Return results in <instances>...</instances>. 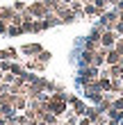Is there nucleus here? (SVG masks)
Instances as JSON below:
<instances>
[{
    "instance_id": "f257e3e1",
    "label": "nucleus",
    "mask_w": 123,
    "mask_h": 125,
    "mask_svg": "<svg viewBox=\"0 0 123 125\" xmlns=\"http://www.w3.org/2000/svg\"><path fill=\"white\" fill-rule=\"evenodd\" d=\"M100 77V68H96V66H80V73H78V84H91L96 82V80Z\"/></svg>"
},
{
    "instance_id": "f03ea898",
    "label": "nucleus",
    "mask_w": 123,
    "mask_h": 125,
    "mask_svg": "<svg viewBox=\"0 0 123 125\" xmlns=\"http://www.w3.org/2000/svg\"><path fill=\"white\" fill-rule=\"evenodd\" d=\"M82 89H84V95H87V98H89V100L93 102V105H100V100L105 98V93L98 89V84H96V82L87 84V86H82Z\"/></svg>"
},
{
    "instance_id": "7ed1b4c3",
    "label": "nucleus",
    "mask_w": 123,
    "mask_h": 125,
    "mask_svg": "<svg viewBox=\"0 0 123 125\" xmlns=\"http://www.w3.org/2000/svg\"><path fill=\"white\" fill-rule=\"evenodd\" d=\"M66 102H68V107H71V112H73L75 116H87V105L78 98V95H66Z\"/></svg>"
},
{
    "instance_id": "20e7f679",
    "label": "nucleus",
    "mask_w": 123,
    "mask_h": 125,
    "mask_svg": "<svg viewBox=\"0 0 123 125\" xmlns=\"http://www.w3.org/2000/svg\"><path fill=\"white\" fill-rule=\"evenodd\" d=\"M116 21H119V11H116V9H110V11H105L103 16H100V23H98V25H103L105 30H114Z\"/></svg>"
},
{
    "instance_id": "39448f33",
    "label": "nucleus",
    "mask_w": 123,
    "mask_h": 125,
    "mask_svg": "<svg viewBox=\"0 0 123 125\" xmlns=\"http://www.w3.org/2000/svg\"><path fill=\"white\" fill-rule=\"evenodd\" d=\"M27 11H30L34 18H46L48 14H50L48 5L43 2V0H41V2H32V5H27Z\"/></svg>"
},
{
    "instance_id": "423d86ee",
    "label": "nucleus",
    "mask_w": 123,
    "mask_h": 125,
    "mask_svg": "<svg viewBox=\"0 0 123 125\" xmlns=\"http://www.w3.org/2000/svg\"><path fill=\"white\" fill-rule=\"evenodd\" d=\"M116 41H119V34L114 32V30H105V32H103V36H100V46L107 48V50L114 48V43H116Z\"/></svg>"
},
{
    "instance_id": "0eeeda50",
    "label": "nucleus",
    "mask_w": 123,
    "mask_h": 125,
    "mask_svg": "<svg viewBox=\"0 0 123 125\" xmlns=\"http://www.w3.org/2000/svg\"><path fill=\"white\" fill-rule=\"evenodd\" d=\"M105 64L107 66H114V64H123V57L116 52V50H114V48H110V50H107V55H105Z\"/></svg>"
},
{
    "instance_id": "6e6552de",
    "label": "nucleus",
    "mask_w": 123,
    "mask_h": 125,
    "mask_svg": "<svg viewBox=\"0 0 123 125\" xmlns=\"http://www.w3.org/2000/svg\"><path fill=\"white\" fill-rule=\"evenodd\" d=\"M27 105H30V100H27V95H14V102L11 107L16 109V112H25Z\"/></svg>"
},
{
    "instance_id": "1a4fd4ad",
    "label": "nucleus",
    "mask_w": 123,
    "mask_h": 125,
    "mask_svg": "<svg viewBox=\"0 0 123 125\" xmlns=\"http://www.w3.org/2000/svg\"><path fill=\"white\" fill-rule=\"evenodd\" d=\"M16 14H18V11H16V9H11V7H0V18H2L5 23H11Z\"/></svg>"
},
{
    "instance_id": "9d476101",
    "label": "nucleus",
    "mask_w": 123,
    "mask_h": 125,
    "mask_svg": "<svg viewBox=\"0 0 123 125\" xmlns=\"http://www.w3.org/2000/svg\"><path fill=\"white\" fill-rule=\"evenodd\" d=\"M41 50H43V48L39 46V43H27V46L21 48V52H23V55H39Z\"/></svg>"
},
{
    "instance_id": "9b49d317",
    "label": "nucleus",
    "mask_w": 123,
    "mask_h": 125,
    "mask_svg": "<svg viewBox=\"0 0 123 125\" xmlns=\"http://www.w3.org/2000/svg\"><path fill=\"white\" fill-rule=\"evenodd\" d=\"M23 68H27V71H43V68H46V64H43L41 59H30V62H25Z\"/></svg>"
},
{
    "instance_id": "f8f14e48",
    "label": "nucleus",
    "mask_w": 123,
    "mask_h": 125,
    "mask_svg": "<svg viewBox=\"0 0 123 125\" xmlns=\"http://www.w3.org/2000/svg\"><path fill=\"white\" fill-rule=\"evenodd\" d=\"M41 123H46V125H59V116H55V114L46 112V114L41 116Z\"/></svg>"
},
{
    "instance_id": "ddd939ff",
    "label": "nucleus",
    "mask_w": 123,
    "mask_h": 125,
    "mask_svg": "<svg viewBox=\"0 0 123 125\" xmlns=\"http://www.w3.org/2000/svg\"><path fill=\"white\" fill-rule=\"evenodd\" d=\"M16 55H18V52H16L14 48H5V50H0V62H2V59H14Z\"/></svg>"
},
{
    "instance_id": "4468645a",
    "label": "nucleus",
    "mask_w": 123,
    "mask_h": 125,
    "mask_svg": "<svg viewBox=\"0 0 123 125\" xmlns=\"http://www.w3.org/2000/svg\"><path fill=\"white\" fill-rule=\"evenodd\" d=\"M7 32H9L11 36H16V34H23V30H21V25H9V27H7Z\"/></svg>"
},
{
    "instance_id": "2eb2a0df",
    "label": "nucleus",
    "mask_w": 123,
    "mask_h": 125,
    "mask_svg": "<svg viewBox=\"0 0 123 125\" xmlns=\"http://www.w3.org/2000/svg\"><path fill=\"white\" fill-rule=\"evenodd\" d=\"M37 59H41L43 64H48V62H50V52H48V50H41V52L37 55Z\"/></svg>"
},
{
    "instance_id": "dca6fc26",
    "label": "nucleus",
    "mask_w": 123,
    "mask_h": 125,
    "mask_svg": "<svg viewBox=\"0 0 123 125\" xmlns=\"http://www.w3.org/2000/svg\"><path fill=\"white\" fill-rule=\"evenodd\" d=\"M114 109H121V112H123V93L114 98Z\"/></svg>"
},
{
    "instance_id": "f3484780",
    "label": "nucleus",
    "mask_w": 123,
    "mask_h": 125,
    "mask_svg": "<svg viewBox=\"0 0 123 125\" xmlns=\"http://www.w3.org/2000/svg\"><path fill=\"white\" fill-rule=\"evenodd\" d=\"M114 50H116V52H119V55L123 57V39H121V36H119V41L114 43Z\"/></svg>"
},
{
    "instance_id": "a211bd4d",
    "label": "nucleus",
    "mask_w": 123,
    "mask_h": 125,
    "mask_svg": "<svg viewBox=\"0 0 123 125\" xmlns=\"http://www.w3.org/2000/svg\"><path fill=\"white\" fill-rule=\"evenodd\" d=\"M114 32L119 36H123V21H116V25H114Z\"/></svg>"
},
{
    "instance_id": "6ab92c4d",
    "label": "nucleus",
    "mask_w": 123,
    "mask_h": 125,
    "mask_svg": "<svg viewBox=\"0 0 123 125\" xmlns=\"http://www.w3.org/2000/svg\"><path fill=\"white\" fill-rule=\"evenodd\" d=\"M14 9H16V11H25L27 7H25V2H23V0H18V2L14 5Z\"/></svg>"
},
{
    "instance_id": "aec40b11",
    "label": "nucleus",
    "mask_w": 123,
    "mask_h": 125,
    "mask_svg": "<svg viewBox=\"0 0 123 125\" xmlns=\"http://www.w3.org/2000/svg\"><path fill=\"white\" fill-rule=\"evenodd\" d=\"M78 125H93V123H91L89 118H87V116H82V118H80V121H78Z\"/></svg>"
},
{
    "instance_id": "412c9836",
    "label": "nucleus",
    "mask_w": 123,
    "mask_h": 125,
    "mask_svg": "<svg viewBox=\"0 0 123 125\" xmlns=\"http://www.w3.org/2000/svg\"><path fill=\"white\" fill-rule=\"evenodd\" d=\"M114 9H116V11H123V0H121V2H116V5H114Z\"/></svg>"
},
{
    "instance_id": "4be33fe9",
    "label": "nucleus",
    "mask_w": 123,
    "mask_h": 125,
    "mask_svg": "<svg viewBox=\"0 0 123 125\" xmlns=\"http://www.w3.org/2000/svg\"><path fill=\"white\" fill-rule=\"evenodd\" d=\"M107 125H123V123H119V121H107Z\"/></svg>"
},
{
    "instance_id": "5701e85b",
    "label": "nucleus",
    "mask_w": 123,
    "mask_h": 125,
    "mask_svg": "<svg viewBox=\"0 0 123 125\" xmlns=\"http://www.w3.org/2000/svg\"><path fill=\"white\" fill-rule=\"evenodd\" d=\"M107 2H110V5L114 7V5H116V2H121V0H107Z\"/></svg>"
},
{
    "instance_id": "b1692460",
    "label": "nucleus",
    "mask_w": 123,
    "mask_h": 125,
    "mask_svg": "<svg viewBox=\"0 0 123 125\" xmlns=\"http://www.w3.org/2000/svg\"><path fill=\"white\" fill-rule=\"evenodd\" d=\"M119 21H123V11H119Z\"/></svg>"
},
{
    "instance_id": "393cba45",
    "label": "nucleus",
    "mask_w": 123,
    "mask_h": 125,
    "mask_svg": "<svg viewBox=\"0 0 123 125\" xmlns=\"http://www.w3.org/2000/svg\"><path fill=\"white\" fill-rule=\"evenodd\" d=\"M121 39H123V36H121Z\"/></svg>"
}]
</instances>
